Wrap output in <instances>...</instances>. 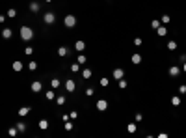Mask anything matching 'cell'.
Segmentation results:
<instances>
[{
    "label": "cell",
    "mask_w": 186,
    "mask_h": 138,
    "mask_svg": "<svg viewBox=\"0 0 186 138\" xmlns=\"http://www.w3.org/2000/svg\"><path fill=\"white\" fill-rule=\"evenodd\" d=\"M43 21H45L47 24H54V23H56V15H54L52 11H49V13L43 15Z\"/></svg>",
    "instance_id": "cell-3"
},
{
    "label": "cell",
    "mask_w": 186,
    "mask_h": 138,
    "mask_svg": "<svg viewBox=\"0 0 186 138\" xmlns=\"http://www.w3.org/2000/svg\"><path fill=\"white\" fill-rule=\"evenodd\" d=\"M63 127H65V131H71V129H73V123H71V121H69V120H67V121H65V125H63Z\"/></svg>",
    "instance_id": "cell-39"
},
{
    "label": "cell",
    "mask_w": 186,
    "mask_h": 138,
    "mask_svg": "<svg viewBox=\"0 0 186 138\" xmlns=\"http://www.w3.org/2000/svg\"><path fill=\"white\" fill-rule=\"evenodd\" d=\"M180 71H182V73H186V62H182V67H180Z\"/></svg>",
    "instance_id": "cell-43"
},
{
    "label": "cell",
    "mask_w": 186,
    "mask_h": 138,
    "mask_svg": "<svg viewBox=\"0 0 186 138\" xmlns=\"http://www.w3.org/2000/svg\"><path fill=\"white\" fill-rule=\"evenodd\" d=\"M180 75V67L179 65H171L169 67V76H179Z\"/></svg>",
    "instance_id": "cell-9"
},
{
    "label": "cell",
    "mask_w": 186,
    "mask_h": 138,
    "mask_svg": "<svg viewBox=\"0 0 186 138\" xmlns=\"http://www.w3.org/2000/svg\"><path fill=\"white\" fill-rule=\"evenodd\" d=\"M179 93H182V95L186 93V84H180V86H179Z\"/></svg>",
    "instance_id": "cell-40"
},
{
    "label": "cell",
    "mask_w": 186,
    "mask_h": 138,
    "mask_svg": "<svg viewBox=\"0 0 186 138\" xmlns=\"http://www.w3.org/2000/svg\"><path fill=\"white\" fill-rule=\"evenodd\" d=\"M69 117H71V120H76V117H78V112H71Z\"/></svg>",
    "instance_id": "cell-41"
},
{
    "label": "cell",
    "mask_w": 186,
    "mask_h": 138,
    "mask_svg": "<svg viewBox=\"0 0 186 138\" xmlns=\"http://www.w3.org/2000/svg\"><path fill=\"white\" fill-rule=\"evenodd\" d=\"M15 127L19 129V132H24V131H26V123H24V121H19Z\"/></svg>",
    "instance_id": "cell-23"
},
{
    "label": "cell",
    "mask_w": 186,
    "mask_h": 138,
    "mask_svg": "<svg viewBox=\"0 0 186 138\" xmlns=\"http://www.w3.org/2000/svg\"><path fill=\"white\" fill-rule=\"evenodd\" d=\"M168 49L169 50H177V41H168Z\"/></svg>",
    "instance_id": "cell-30"
},
{
    "label": "cell",
    "mask_w": 186,
    "mask_h": 138,
    "mask_svg": "<svg viewBox=\"0 0 186 138\" xmlns=\"http://www.w3.org/2000/svg\"><path fill=\"white\" fill-rule=\"evenodd\" d=\"M39 129H43V131L49 129V121L47 120H39Z\"/></svg>",
    "instance_id": "cell-29"
},
{
    "label": "cell",
    "mask_w": 186,
    "mask_h": 138,
    "mask_svg": "<svg viewBox=\"0 0 186 138\" xmlns=\"http://www.w3.org/2000/svg\"><path fill=\"white\" fill-rule=\"evenodd\" d=\"M108 82H110V80H108L106 76H102V78H100V86H102V88H106V86H108Z\"/></svg>",
    "instance_id": "cell-35"
},
{
    "label": "cell",
    "mask_w": 186,
    "mask_h": 138,
    "mask_svg": "<svg viewBox=\"0 0 186 138\" xmlns=\"http://www.w3.org/2000/svg\"><path fill=\"white\" fill-rule=\"evenodd\" d=\"M30 110H32L30 106H20V108H19V116H20V117H24V116L30 114Z\"/></svg>",
    "instance_id": "cell-12"
},
{
    "label": "cell",
    "mask_w": 186,
    "mask_h": 138,
    "mask_svg": "<svg viewBox=\"0 0 186 138\" xmlns=\"http://www.w3.org/2000/svg\"><path fill=\"white\" fill-rule=\"evenodd\" d=\"M171 105H173V106H179V105H180V97H179V95H173V97H171Z\"/></svg>",
    "instance_id": "cell-24"
},
{
    "label": "cell",
    "mask_w": 186,
    "mask_h": 138,
    "mask_svg": "<svg viewBox=\"0 0 186 138\" xmlns=\"http://www.w3.org/2000/svg\"><path fill=\"white\" fill-rule=\"evenodd\" d=\"M30 90H32L34 93H39L41 90H43V84H41V80H34V82L30 84Z\"/></svg>",
    "instance_id": "cell-5"
},
{
    "label": "cell",
    "mask_w": 186,
    "mask_h": 138,
    "mask_svg": "<svg viewBox=\"0 0 186 138\" xmlns=\"http://www.w3.org/2000/svg\"><path fill=\"white\" fill-rule=\"evenodd\" d=\"M54 101H56V105H60V106H61V105H65V95H56V99H54Z\"/></svg>",
    "instance_id": "cell-19"
},
{
    "label": "cell",
    "mask_w": 186,
    "mask_h": 138,
    "mask_svg": "<svg viewBox=\"0 0 186 138\" xmlns=\"http://www.w3.org/2000/svg\"><path fill=\"white\" fill-rule=\"evenodd\" d=\"M67 54H69V49H67V47H60V49H58V56H61V58H65Z\"/></svg>",
    "instance_id": "cell-16"
},
{
    "label": "cell",
    "mask_w": 186,
    "mask_h": 138,
    "mask_svg": "<svg viewBox=\"0 0 186 138\" xmlns=\"http://www.w3.org/2000/svg\"><path fill=\"white\" fill-rule=\"evenodd\" d=\"M180 62H186V54H180Z\"/></svg>",
    "instance_id": "cell-44"
},
{
    "label": "cell",
    "mask_w": 186,
    "mask_h": 138,
    "mask_svg": "<svg viewBox=\"0 0 186 138\" xmlns=\"http://www.w3.org/2000/svg\"><path fill=\"white\" fill-rule=\"evenodd\" d=\"M45 2H49V4H50V2H52V0H45Z\"/></svg>",
    "instance_id": "cell-45"
},
{
    "label": "cell",
    "mask_w": 186,
    "mask_h": 138,
    "mask_svg": "<svg viewBox=\"0 0 186 138\" xmlns=\"http://www.w3.org/2000/svg\"><path fill=\"white\" fill-rule=\"evenodd\" d=\"M86 95H88V97H93V95H95L93 88H88V90H86Z\"/></svg>",
    "instance_id": "cell-38"
},
{
    "label": "cell",
    "mask_w": 186,
    "mask_h": 138,
    "mask_svg": "<svg viewBox=\"0 0 186 138\" xmlns=\"http://www.w3.org/2000/svg\"><path fill=\"white\" fill-rule=\"evenodd\" d=\"M117 86H119L121 90H125V88H127V80H125V76H123V78H119V80H117Z\"/></svg>",
    "instance_id": "cell-26"
},
{
    "label": "cell",
    "mask_w": 186,
    "mask_h": 138,
    "mask_svg": "<svg viewBox=\"0 0 186 138\" xmlns=\"http://www.w3.org/2000/svg\"><path fill=\"white\" fill-rule=\"evenodd\" d=\"M97 110H99V112L108 110V101H106V99H99V101H97Z\"/></svg>",
    "instance_id": "cell-6"
},
{
    "label": "cell",
    "mask_w": 186,
    "mask_h": 138,
    "mask_svg": "<svg viewBox=\"0 0 186 138\" xmlns=\"http://www.w3.org/2000/svg\"><path fill=\"white\" fill-rule=\"evenodd\" d=\"M141 43H143L141 37H134V45H136V47H141Z\"/></svg>",
    "instance_id": "cell-36"
},
{
    "label": "cell",
    "mask_w": 186,
    "mask_h": 138,
    "mask_svg": "<svg viewBox=\"0 0 186 138\" xmlns=\"http://www.w3.org/2000/svg\"><path fill=\"white\" fill-rule=\"evenodd\" d=\"M127 131H129V132H136V131H138V125H136V123H129V125H127Z\"/></svg>",
    "instance_id": "cell-27"
},
{
    "label": "cell",
    "mask_w": 186,
    "mask_h": 138,
    "mask_svg": "<svg viewBox=\"0 0 186 138\" xmlns=\"http://www.w3.org/2000/svg\"><path fill=\"white\" fill-rule=\"evenodd\" d=\"M156 34H158V35H166V34H168V28H166V24H160V26L156 28Z\"/></svg>",
    "instance_id": "cell-15"
},
{
    "label": "cell",
    "mask_w": 186,
    "mask_h": 138,
    "mask_svg": "<svg viewBox=\"0 0 186 138\" xmlns=\"http://www.w3.org/2000/svg\"><path fill=\"white\" fill-rule=\"evenodd\" d=\"M19 35H20L23 41H32V39H34V28H30V26H20Z\"/></svg>",
    "instance_id": "cell-1"
},
{
    "label": "cell",
    "mask_w": 186,
    "mask_h": 138,
    "mask_svg": "<svg viewBox=\"0 0 186 138\" xmlns=\"http://www.w3.org/2000/svg\"><path fill=\"white\" fill-rule=\"evenodd\" d=\"M130 60H132V64H134V65H140V64H141V54H138V52H136V54H132Z\"/></svg>",
    "instance_id": "cell-13"
},
{
    "label": "cell",
    "mask_w": 186,
    "mask_h": 138,
    "mask_svg": "<svg viewBox=\"0 0 186 138\" xmlns=\"http://www.w3.org/2000/svg\"><path fill=\"white\" fill-rule=\"evenodd\" d=\"M24 54H26V56H32V54H34V47H30V45H28V47L24 49Z\"/></svg>",
    "instance_id": "cell-34"
},
{
    "label": "cell",
    "mask_w": 186,
    "mask_h": 138,
    "mask_svg": "<svg viewBox=\"0 0 186 138\" xmlns=\"http://www.w3.org/2000/svg\"><path fill=\"white\" fill-rule=\"evenodd\" d=\"M45 97H47L49 101H54V99H56V93H54V90H49V91L45 93Z\"/></svg>",
    "instance_id": "cell-20"
},
{
    "label": "cell",
    "mask_w": 186,
    "mask_h": 138,
    "mask_svg": "<svg viewBox=\"0 0 186 138\" xmlns=\"http://www.w3.org/2000/svg\"><path fill=\"white\" fill-rule=\"evenodd\" d=\"M6 17H9V19H15V17H17V9H15V8H9Z\"/></svg>",
    "instance_id": "cell-22"
},
{
    "label": "cell",
    "mask_w": 186,
    "mask_h": 138,
    "mask_svg": "<svg viewBox=\"0 0 186 138\" xmlns=\"http://www.w3.org/2000/svg\"><path fill=\"white\" fill-rule=\"evenodd\" d=\"M65 90L71 93V91H75L76 90V82L73 80V78H67V80H65Z\"/></svg>",
    "instance_id": "cell-7"
},
{
    "label": "cell",
    "mask_w": 186,
    "mask_h": 138,
    "mask_svg": "<svg viewBox=\"0 0 186 138\" xmlns=\"http://www.w3.org/2000/svg\"><path fill=\"white\" fill-rule=\"evenodd\" d=\"M160 24H162V23H160V21H156V19H155V21H151V28H153V30H156Z\"/></svg>",
    "instance_id": "cell-33"
},
{
    "label": "cell",
    "mask_w": 186,
    "mask_h": 138,
    "mask_svg": "<svg viewBox=\"0 0 186 138\" xmlns=\"http://www.w3.org/2000/svg\"><path fill=\"white\" fill-rule=\"evenodd\" d=\"M91 75H93V71H91L89 67L82 69V78H84V80H88V78H91Z\"/></svg>",
    "instance_id": "cell-10"
},
{
    "label": "cell",
    "mask_w": 186,
    "mask_h": 138,
    "mask_svg": "<svg viewBox=\"0 0 186 138\" xmlns=\"http://www.w3.org/2000/svg\"><path fill=\"white\" fill-rule=\"evenodd\" d=\"M84 49H86V43L82 41V39H78V41L75 43V50H76V52H82Z\"/></svg>",
    "instance_id": "cell-8"
},
{
    "label": "cell",
    "mask_w": 186,
    "mask_h": 138,
    "mask_svg": "<svg viewBox=\"0 0 186 138\" xmlns=\"http://www.w3.org/2000/svg\"><path fill=\"white\" fill-rule=\"evenodd\" d=\"M0 23H2V24L6 23V15H0Z\"/></svg>",
    "instance_id": "cell-42"
},
{
    "label": "cell",
    "mask_w": 186,
    "mask_h": 138,
    "mask_svg": "<svg viewBox=\"0 0 186 138\" xmlns=\"http://www.w3.org/2000/svg\"><path fill=\"white\" fill-rule=\"evenodd\" d=\"M169 21H171V17H169V15H162V19H160V23H162V24H166V26L169 24Z\"/></svg>",
    "instance_id": "cell-25"
},
{
    "label": "cell",
    "mask_w": 186,
    "mask_h": 138,
    "mask_svg": "<svg viewBox=\"0 0 186 138\" xmlns=\"http://www.w3.org/2000/svg\"><path fill=\"white\" fill-rule=\"evenodd\" d=\"M28 9H30L32 13H37V11L41 9V6H39V2H30V6H28Z\"/></svg>",
    "instance_id": "cell-11"
},
{
    "label": "cell",
    "mask_w": 186,
    "mask_h": 138,
    "mask_svg": "<svg viewBox=\"0 0 186 138\" xmlns=\"http://www.w3.org/2000/svg\"><path fill=\"white\" fill-rule=\"evenodd\" d=\"M11 35H13L11 28H4V30H2V37H4V39H9Z\"/></svg>",
    "instance_id": "cell-17"
},
{
    "label": "cell",
    "mask_w": 186,
    "mask_h": 138,
    "mask_svg": "<svg viewBox=\"0 0 186 138\" xmlns=\"http://www.w3.org/2000/svg\"><path fill=\"white\" fill-rule=\"evenodd\" d=\"M63 24H65L67 28L76 26V17H75V15H71V13H69V15H65V17H63Z\"/></svg>",
    "instance_id": "cell-2"
},
{
    "label": "cell",
    "mask_w": 186,
    "mask_h": 138,
    "mask_svg": "<svg viewBox=\"0 0 186 138\" xmlns=\"http://www.w3.org/2000/svg\"><path fill=\"white\" fill-rule=\"evenodd\" d=\"M134 120H136V123H140V121L143 120V114H140V112H136V116H134Z\"/></svg>",
    "instance_id": "cell-37"
},
{
    "label": "cell",
    "mask_w": 186,
    "mask_h": 138,
    "mask_svg": "<svg viewBox=\"0 0 186 138\" xmlns=\"http://www.w3.org/2000/svg\"><path fill=\"white\" fill-rule=\"evenodd\" d=\"M11 67H13V71H23V67H24V65H23V62H20V60H15Z\"/></svg>",
    "instance_id": "cell-14"
},
{
    "label": "cell",
    "mask_w": 186,
    "mask_h": 138,
    "mask_svg": "<svg viewBox=\"0 0 186 138\" xmlns=\"http://www.w3.org/2000/svg\"><path fill=\"white\" fill-rule=\"evenodd\" d=\"M76 62H78L80 65H84V64L88 62V58H86L84 54H82V52H78V58H76Z\"/></svg>",
    "instance_id": "cell-18"
},
{
    "label": "cell",
    "mask_w": 186,
    "mask_h": 138,
    "mask_svg": "<svg viewBox=\"0 0 186 138\" xmlns=\"http://www.w3.org/2000/svg\"><path fill=\"white\" fill-rule=\"evenodd\" d=\"M28 69H30V71H35V69H37V62H35V60H32V62L28 64Z\"/></svg>",
    "instance_id": "cell-31"
},
{
    "label": "cell",
    "mask_w": 186,
    "mask_h": 138,
    "mask_svg": "<svg viewBox=\"0 0 186 138\" xmlns=\"http://www.w3.org/2000/svg\"><path fill=\"white\" fill-rule=\"evenodd\" d=\"M17 132H19V129H17V127H15V125H13V127H9V129H8V134H9V136H17Z\"/></svg>",
    "instance_id": "cell-28"
},
{
    "label": "cell",
    "mask_w": 186,
    "mask_h": 138,
    "mask_svg": "<svg viewBox=\"0 0 186 138\" xmlns=\"http://www.w3.org/2000/svg\"><path fill=\"white\" fill-rule=\"evenodd\" d=\"M78 69H80V64L76 62V64H71V73H78Z\"/></svg>",
    "instance_id": "cell-32"
},
{
    "label": "cell",
    "mask_w": 186,
    "mask_h": 138,
    "mask_svg": "<svg viewBox=\"0 0 186 138\" xmlns=\"http://www.w3.org/2000/svg\"><path fill=\"white\" fill-rule=\"evenodd\" d=\"M112 76L115 78V80H119V78L125 76V69H123V67H115V69L112 71Z\"/></svg>",
    "instance_id": "cell-4"
},
{
    "label": "cell",
    "mask_w": 186,
    "mask_h": 138,
    "mask_svg": "<svg viewBox=\"0 0 186 138\" xmlns=\"http://www.w3.org/2000/svg\"><path fill=\"white\" fill-rule=\"evenodd\" d=\"M50 86H52V90L60 88V86H61V82H60V78H52V80H50Z\"/></svg>",
    "instance_id": "cell-21"
}]
</instances>
